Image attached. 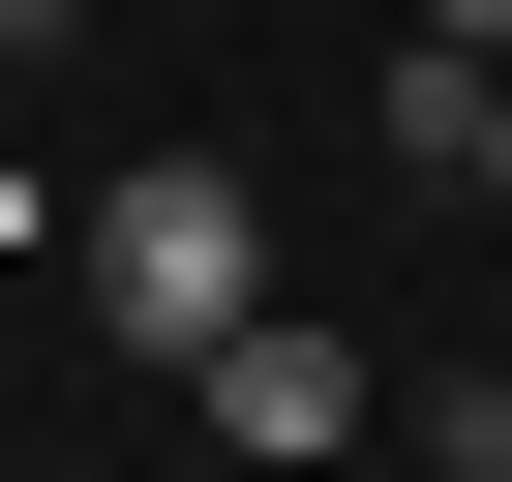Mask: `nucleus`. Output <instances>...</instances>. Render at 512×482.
Instances as JSON below:
<instances>
[{
    "instance_id": "1",
    "label": "nucleus",
    "mask_w": 512,
    "mask_h": 482,
    "mask_svg": "<svg viewBox=\"0 0 512 482\" xmlns=\"http://www.w3.org/2000/svg\"><path fill=\"white\" fill-rule=\"evenodd\" d=\"M61 302H91L121 362H181V392H211L241 332H272V211H241L211 151H121V181H91V241H61Z\"/></svg>"
},
{
    "instance_id": "2",
    "label": "nucleus",
    "mask_w": 512,
    "mask_h": 482,
    "mask_svg": "<svg viewBox=\"0 0 512 482\" xmlns=\"http://www.w3.org/2000/svg\"><path fill=\"white\" fill-rule=\"evenodd\" d=\"M211 452H362V332H302V302H272V332L211 362Z\"/></svg>"
},
{
    "instance_id": "3",
    "label": "nucleus",
    "mask_w": 512,
    "mask_h": 482,
    "mask_svg": "<svg viewBox=\"0 0 512 482\" xmlns=\"http://www.w3.org/2000/svg\"><path fill=\"white\" fill-rule=\"evenodd\" d=\"M482 91H512V61H452V31H392V181H482Z\"/></svg>"
},
{
    "instance_id": "4",
    "label": "nucleus",
    "mask_w": 512,
    "mask_h": 482,
    "mask_svg": "<svg viewBox=\"0 0 512 482\" xmlns=\"http://www.w3.org/2000/svg\"><path fill=\"white\" fill-rule=\"evenodd\" d=\"M422 31H452V61H512V0H422Z\"/></svg>"
},
{
    "instance_id": "5",
    "label": "nucleus",
    "mask_w": 512,
    "mask_h": 482,
    "mask_svg": "<svg viewBox=\"0 0 512 482\" xmlns=\"http://www.w3.org/2000/svg\"><path fill=\"white\" fill-rule=\"evenodd\" d=\"M482 211H512V91H482Z\"/></svg>"
}]
</instances>
